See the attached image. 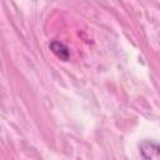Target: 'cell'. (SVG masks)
<instances>
[{
  "mask_svg": "<svg viewBox=\"0 0 160 160\" xmlns=\"http://www.w3.org/2000/svg\"><path fill=\"white\" fill-rule=\"evenodd\" d=\"M49 46H50V50L52 51V54H54L56 58H59L60 60L68 61V60L70 59V51H69L68 46L64 45L62 42H60V41H58V40H52Z\"/></svg>",
  "mask_w": 160,
  "mask_h": 160,
  "instance_id": "cell-2",
  "label": "cell"
},
{
  "mask_svg": "<svg viewBox=\"0 0 160 160\" xmlns=\"http://www.w3.org/2000/svg\"><path fill=\"white\" fill-rule=\"evenodd\" d=\"M139 150H140V155L142 159L146 160H152L160 159V144L150 141V140H144L140 142L139 145Z\"/></svg>",
  "mask_w": 160,
  "mask_h": 160,
  "instance_id": "cell-1",
  "label": "cell"
}]
</instances>
